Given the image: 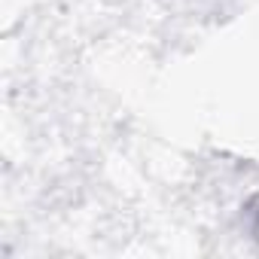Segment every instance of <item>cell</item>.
Segmentation results:
<instances>
[{"label": "cell", "mask_w": 259, "mask_h": 259, "mask_svg": "<svg viewBox=\"0 0 259 259\" xmlns=\"http://www.w3.org/2000/svg\"><path fill=\"white\" fill-rule=\"evenodd\" d=\"M256 238H259V217H256Z\"/></svg>", "instance_id": "6da1fadb"}]
</instances>
